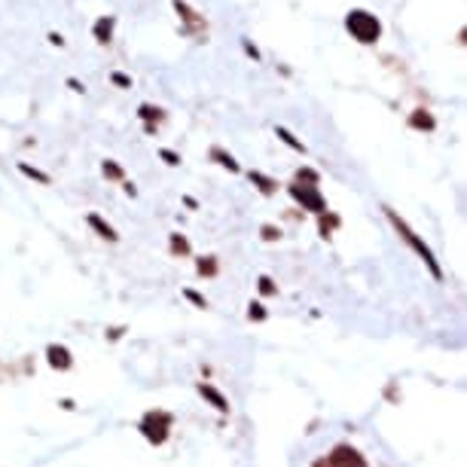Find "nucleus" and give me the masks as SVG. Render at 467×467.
<instances>
[{"label":"nucleus","instance_id":"nucleus-1","mask_svg":"<svg viewBox=\"0 0 467 467\" xmlns=\"http://www.w3.org/2000/svg\"><path fill=\"white\" fill-rule=\"evenodd\" d=\"M345 25H349V31L355 34V40H360V43H373V40H379V34H382L379 19L370 16L366 10H351L349 19H345Z\"/></svg>","mask_w":467,"mask_h":467},{"label":"nucleus","instance_id":"nucleus-2","mask_svg":"<svg viewBox=\"0 0 467 467\" xmlns=\"http://www.w3.org/2000/svg\"><path fill=\"white\" fill-rule=\"evenodd\" d=\"M388 217H391V223H394V226H397V229H400V236H403V238H406V242H409V245H413V247H415V251H419V257H422V260H424V263H428V266H430V272H434V278H440V275H443V272H440V266H437L434 253H430V251H428V247H424V242H419V236H415V232H413V229H409V226H406V223H403V220H400V217H397V214H394V211H388Z\"/></svg>","mask_w":467,"mask_h":467},{"label":"nucleus","instance_id":"nucleus-3","mask_svg":"<svg viewBox=\"0 0 467 467\" xmlns=\"http://www.w3.org/2000/svg\"><path fill=\"white\" fill-rule=\"evenodd\" d=\"M315 467H366V464H364V458H360L355 449H349V446H339V449L327 458V461H318Z\"/></svg>","mask_w":467,"mask_h":467},{"label":"nucleus","instance_id":"nucleus-4","mask_svg":"<svg viewBox=\"0 0 467 467\" xmlns=\"http://www.w3.org/2000/svg\"><path fill=\"white\" fill-rule=\"evenodd\" d=\"M141 430L147 434V440H153V443H165V437H168V415H147L144 424H141Z\"/></svg>","mask_w":467,"mask_h":467},{"label":"nucleus","instance_id":"nucleus-5","mask_svg":"<svg viewBox=\"0 0 467 467\" xmlns=\"http://www.w3.org/2000/svg\"><path fill=\"white\" fill-rule=\"evenodd\" d=\"M290 193H293V199H300L302 205H306V208L318 211V214L324 211V199H321V196H318L311 187H290Z\"/></svg>","mask_w":467,"mask_h":467},{"label":"nucleus","instance_id":"nucleus-6","mask_svg":"<svg viewBox=\"0 0 467 467\" xmlns=\"http://www.w3.org/2000/svg\"><path fill=\"white\" fill-rule=\"evenodd\" d=\"M49 364L59 366V370H68V366H70L68 349H61V345H52V349H49Z\"/></svg>","mask_w":467,"mask_h":467},{"label":"nucleus","instance_id":"nucleus-7","mask_svg":"<svg viewBox=\"0 0 467 467\" xmlns=\"http://www.w3.org/2000/svg\"><path fill=\"white\" fill-rule=\"evenodd\" d=\"M110 34H113V16L98 19V22H95V40H98V43H107Z\"/></svg>","mask_w":467,"mask_h":467},{"label":"nucleus","instance_id":"nucleus-8","mask_svg":"<svg viewBox=\"0 0 467 467\" xmlns=\"http://www.w3.org/2000/svg\"><path fill=\"white\" fill-rule=\"evenodd\" d=\"M89 226H92V229H98V232H101L104 238H110V242H113V238H116V232H113V226H107V223H104L98 214H89Z\"/></svg>","mask_w":467,"mask_h":467},{"label":"nucleus","instance_id":"nucleus-9","mask_svg":"<svg viewBox=\"0 0 467 467\" xmlns=\"http://www.w3.org/2000/svg\"><path fill=\"white\" fill-rule=\"evenodd\" d=\"M199 391H202V394H205V397H208L211 403H214V406L220 409V413H226V409H229V403H226V400H223L220 394H217V391H214V388H211V385H199Z\"/></svg>","mask_w":467,"mask_h":467},{"label":"nucleus","instance_id":"nucleus-10","mask_svg":"<svg viewBox=\"0 0 467 467\" xmlns=\"http://www.w3.org/2000/svg\"><path fill=\"white\" fill-rule=\"evenodd\" d=\"M413 125H415V129H434V119H430L424 110H415V116H413Z\"/></svg>","mask_w":467,"mask_h":467},{"label":"nucleus","instance_id":"nucleus-11","mask_svg":"<svg viewBox=\"0 0 467 467\" xmlns=\"http://www.w3.org/2000/svg\"><path fill=\"white\" fill-rule=\"evenodd\" d=\"M251 180L260 183V189H263V193H272V189H275V183L269 180V178H263V174H257V172H251Z\"/></svg>","mask_w":467,"mask_h":467},{"label":"nucleus","instance_id":"nucleus-12","mask_svg":"<svg viewBox=\"0 0 467 467\" xmlns=\"http://www.w3.org/2000/svg\"><path fill=\"white\" fill-rule=\"evenodd\" d=\"M278 138L284 141L287 147H293V150H302V144H300V141H296V138H293V134H290L287 129H278Z\"/></svg>","mask_w":467,"mask_h":467},{"label":"nucleus","instance_id":"nucleus-13","mask_svg":"<svg viewBox=\"0 0 467 467\" xmlns=\"http://www.w3.org/2000/svg\"><path fill=\"white\" fill-rule=\"evenodd\" d=\"M214 159H220V165H226L229 168V172H236V159H232V156H226V153H220V150H214Z\"/></svg>","mask_w":467,"mask_h":467},{"label":"nucleus","instance_id":"nucleus-14","mask_svg":"<svg viewBox=\"0 0 467 467\" xmlns=\"http://www.w3.org/2000/svg\"><path fill=\"white\" fill-rule=\"evenodd\" d=\"M22 172L28 174V178H34V180H40V183H49V178L43 172H37V168H31V165H22Z\"/></svg>","mask_w":467,"mask_h":467},{"label":"nucleus","instance_id":"nucleus-15","mask_svg":"<svg viewBox=\"0 0 467 467\" xmlns=\"http://www.w3.org/2000/svg\"><path fill=\"white\" fill-rule=\"evenodd\" d=\"M104 174H107V178H119V165H113V162H104Z\"/></svg>","mask_w":467,"mask_h":467},{"label":"nucleus","instance_id":"nucleus-16","mask_svg":"<svg viewBox=\"0 0 467 467\" xmlns=\"http://www.w3.org/2000/svg\"><path fill=\"white\" fill-rule=\"evenodd\" d=\"M110 80H113V83H116V86H125V89H129V86H132V80H129V76H125V74H113V76H110Z\"/></svg>","mask_w":467,"mask_h":467},{"label":"nucleus","instance_id":"nucleus-17","mask_svg":"<svg viewBox=\"0 0 467 467\" xmlns=\"http://www.w3.org/2000/svg\"><path fill=\"white\" fill-rule=\"evenodd\" d=\"M162 159H165V162H168V165H178V162H180V159H178V156H174V153H172V150H162Z\"/></svg>","mask_w":467,"mask_h":467},{"label":"nucleus","instance_id":"nucleus-18","mask_svg":"<svg viewBox=\"0 0 467 467\" xmlns=\"http://www.w3.org/2000/svg\"><path fill=\"white\" fill-rule=\"evenodd\" d=\"M263 236H266V238H278V236H281V232H278V229H275V226H263Z\"/></svg>","mask_w":467,"mask_h":467},{"label":"nucleus","instance_id":"nucleus-19","mask_svg":"<svg viewBox=\"0 0 467 467\" xmlns=\"http://www.w3.org/2000/svg\"><path fill=\"white\" fill-rule=\"evenodd\" d=\"M263 315H266L263 306H260V302H253V306H251V318H263Z\"/></svg>","mask_w":467,"mask_h":467},{"label":"nucleus","instance_id":"nucleus-20","mask_svg":"<svg viewBox=\"0 0 467 467\" xmlns=\"http://www.w3.org/2000/svg\"><path fill=\"white\" fill-rule=\"evenodd\" d=\"M172 247H174V251H187V242H183V238H178V236H174Z\"/></svg>","mask_w":467,"mask_h":467},{"label":"nucleus","instance_id":"nucleus-21","mask_svg":"<svg viewBox=\"0 0 467 467\" xmlns=\"http://www.w3.org/2000/svg\"><path fill=\"white\" fill-rule=\"evenodd\" d=\"M260 290H263V293H272V281H269V278H260Z\"/></svg>","mask_w":467,"mask_h":467},{"label":"nucleus","instance_id":"nucleus-22","mask_svg":"<svg viewBox=\"0 0 467 467\" xmlns=\"http://www.w3.org/2000/svg\"><path fill=\"white\" fill-rule=\"evenodd\" d=\"M187 296H189V300H193V302H196V306H205V300H202V296H199V293H193V290H187Z\"/></svg>","mask_w":467,"mask_h":467}]
</instances>
